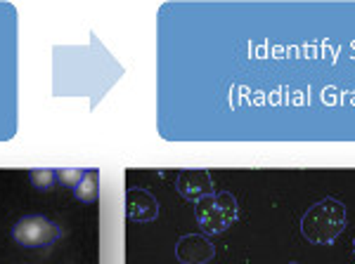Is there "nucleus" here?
Masks as SVG:
<instances>
[{"instance_id":"1","label":"nucleus","mask_w":355,"mask_h":264,"mask_svg":"<svg viewBox=\"0 0 355 264\" xmlns=\"http://www.w3.org/2000/svg\"><path fill=\"white\" fill-rule=\"evenodd\" d=\"M346 229V205L336 198H324L308 208L301 220V234L313 245H331Z\"/></svg>"},{"instance_id":"2","label":"nucleus","mask_w":355,"mask_h":264,"mask_svg":"<svg viewBox=\"0 0 355 264\" xmlns=\"http://www.w3.org/2000/svg\"><path fill=\"white\" fill-rule=\"evenodd\" d=\"M194 217L197 225L204 229V234H223L227 232L239 217L237 198L230 191H214L209 196L194 203Z\"/></svg>"},{"instance_id":"3","label":"nucleus","mask_w":355,"mask_h":264,"mask_svg":"<svg viewBox=\"0 0 355 264\" xmlns=\"http://www.w3.org/2000/svg\"><path fill=\"white\" fill-rule=\"evenodd\" d=\"M62 236V229L53 220L43 215H26L12 229V238L21 248H41V245L55 243Z\"/></svg>"},{"instance_id":"4","label":"nucleus","mask_w":355,"mask_h":264,"mask_svg":"<svg viewBox=\"0 0 355 264\" xmlns=\"http://www.w3.org/2000/svg\"><path fill=\"white\" fill-rule=\"evenodd\" d=\"M175 257L180 264H209L216 257V248L204 234H187L175 243Z\"/></svg>"},{"instance_id":"5","label":"nucleus","mask_w":355,"mask_h":264,"mask_svg":"<svg viewBox=\"0 0 355 264\" xmlns=\"http://www.w3.org/2000/svg\"><path fill=\"white\" fill-rule=\"evenodd\" d=\"M178 194L185 200H202L204 196L214 194V180L206 170H182L178 175Z\"/></svg>"},{"instance_id":"6","label":"nucleus","mask_w":355,"mask_h":264,"mask_svg":"<svg viewBox=\"0 0 355 264\" xmlns=\"http://www.w3.org/2000/svg\"><path fill=\"white\" fill-rule=\"evenodd\" d=\"M125 215L133 222H152L159 215V203L145 189H130L125 194Z\"/></svg>"},{"instance_id":"7","label":"nucleus","mask_w":355,"mask_h":264,"mask_svg":"<svg viewBox=\"0 0 355 264\" xmlns=\"http://www.w3.org/2000/svg\"><path fill=\"white\" fill-rule=\"evenodd\" d=\"M73 196L81 203H95L97 196H100V175H97V170H85L83 180L73 189Z\"/></svg>"},{"instance_id":"8","label":"nucleus","mask_w":355,"mask_h":264,"mask_svg":"<svg viewBox=\"0 0 355 264\" xmlns=\"http://www.w3.org/2000/svg\"><path fill=\"white\" fill-rule=\"evenodd\" d=\"M28 180L31 185L38 189V191H50L57 182V172L53 170H31L28 172Z\"/></svg>"},{"instance_id":"9","label":"nucleus","mask_w":355,"mask_h":264,"mask_svg":"<svg viewBox=\"0 0 355 264\" xmlns=\"http://www.w3.org/2000/svg\"><path fill=\"white\" fill-rule=\"evenodd\" d=\"M83 175H85V170H78V168H64V170H57V180H60L62 185L73 187V189L78 187V182L83 180Z\"/></svg>"},{"instance_id":"10","label":"nucleus","mask_w":355,"mask_h":264,"mask_svg":"<svg viewBox=\"0 0 355 264\" xmlns=\"http://www.w3.org/2000/svg\"><path fill=\"white\" fill-rule=\"evenodd\" d=\"M353 250H355V238H353Z\"/></svg>"},{"instance_id":"11","label":"nucleus","mask_w":355,"mask_h":264,"mask_svg":"<svg viewBox=\"0 0 355 264\" xmlns=\"http://www.w3.org/2000/svg\"><path fill=\"white\" fill-rule=\"evenodd\" d=\"M289 264H299V262H289Z\"/></svg>"}]
</instances>
